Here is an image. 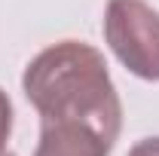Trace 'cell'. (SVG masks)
<instances>
[{"label":"cell","instance_id":"obj_4","mask_svg":"<svg viewBox=\"0 0 159 156\" xmlns=\"http://www.w3.org/2000/svg\"><path fill=\"white\" fill-rule=\"evenodd\" d=\"M9 132H12V101H9V95H6L3 89H0V150L6 147Z\"/></svg>","mask_w":159,"mask_h":156},{"label":"cell","instance_id":"obj_1","mask_svg":"<svg viewBox=\"0 0 159 156\" xmlns=\"http://www.w3.org/2000/svg\"><path fill=\"white\" fill-rule=\"evenodd\" d=\"M21 89L40 113V122H89L116 144L122 129V104L107 61L95 46L80 40H61L43 49L28 61Z\"/></svg>","mask_w":159,"mask_h":156},{"label":"cell","instance_id":"obj_3","mask_svg":"<svg viewBox=\"0 0 159 156\" xmlns=\"http://www.w3.org/2000/svg\"><path fill=\"white\" fill-rule=\"evenodd\" d=\"M113 141L101 135L95 126L77 119L40 122V141L34 156H110Z\"/></svg>","mask_w":159,"mask_h":156},{"label":"cell","instance_id":"obj_6","mask_svg":"<svg viewBox=\"0 0 159 156\" xmlns=\"http://www.w3.org/2000/svg\"><path fill=\"white\" fill-rule=\"evenodd\" d=\"M0 156H16V153H9V150H0Z\"/></svg>","mask_w":159,"mask_h":156},{"label":"cell","instance_id":"obj_2","mask_svg":"<svg viewBox=\"0 0 159 156\" xmlns=\"http://www.w3.org/2000/svg\"><path fill=\"white\" fill-rule=\"evenodd\" d=\"M104 40L138 80L159 83V12L144 0H107Z\"/></svg>","mask_w":159,"mask_h":156},{"label":"cell","instance_id":"obj_5","mask_svg":"<svg viewBox=\"0 0 159 156\" xmlns=\"http://www.w3.org/2000/svg\"><path fill=\"white\" fill-rule=\"evenodd\" d=\"M129 156H159V138H144V141H138L129 150Z\"/></svg>","mask_w":159,"mask_h":156}]
</instances>
